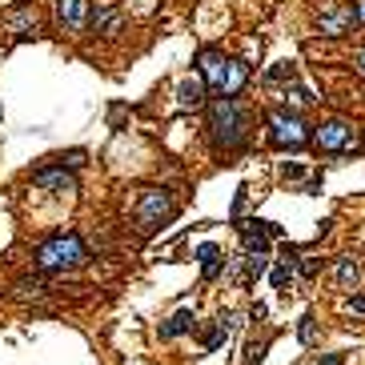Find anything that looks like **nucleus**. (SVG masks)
<instances>
[{
    "label": "nucleus",
    "instance_id": "nucleus-1",
    "mask_svg": "<svg viewBox=\"0 0 365 365\" xmlns=\"http://www.w3.org/2000/svg\"><path fill=\"white\" fill-rule=\"evenodd\" d=\"M249 133H253V121L245 101H237V97H213L209 101V140H213V149L237 152L249 145Z\"/></svg>",
    "mask_w": 365,
    "mask_h": 365
},
{
    "label": "nucleus",
    "instance_id": "nucleus-2",
    "mask_svg": "<svg viewBox=\"0 0 365 365\" xmlns=\"http://www.w3.org/2000/svg\"><path fill=\"white\" fill-rule=\"evenodd\" d=\"M32 261L44 273H73V269H80L88 261V245L76 233H52V237H44L37 245Z\"/></svg>",
    "mask_w": 365,
    "mask_h": 365
},
{
    "label": "nucleus",
    "instance_id": "nucleus-3",
    "mask_svg": "<svg viewBox=\"0 0 365 365\" xmlns=\"http://www.w3.org/2000/svg\"><path fill=\"white\" fill-rule=\"evenodd\" d=\"M265 133L273 149H305L313 145V125L293 109H269L265 113Z\"/></svg>",
    "mask_w": 365,
    "mask_h": 365
},
{
    "label": "nucleus",
    "instance_id": "nucleus-4",
    "mask_svg": "<svg viewBox=\"0 0 365 365\" xmlns=\"http://www.w3.org/2000/svg\"><path fill=\"white\" fill-rule=\"evenodd\" d=\"M133 217H137L140 233H157L161 225H169L176 217V197L169 189H140L137 205H133Z\"/></svg>",
    "mask_w": 365,
    "mask_h": 365
},
{
    "label": "nucleus",
    "instance_id": "nucleus-5",
    "mask_svg": "<svg viewBox=\"0 0 365 365\" xmlns=\"http://www.w3.org/2000/svg\"><path fill=\"white\" fill-rule=\"evenodd\" d=\"M313 149H317V152H329V157H337V152H357L361 145L353 140L349 121H341V116H329V121L313 125Z\"/></svg>",
    "mask_w": 365,
    "mask_h": 365
},
{
    "label": "nucleus",
    "instance_id": "nucleus-6",
    "mask_svg": "<svg viewBox=\"0 0 365 365\" xmlns=\"http://www.w3.org/2000/svg\"><path fill=\"white\" fill-rule=\"evenodd\" d=\"M313 25L321 37H349L353 25H357V13H353V4H341V0H333V4H321L313 16Z\"/></svg>",
    "mask_w": 365,
    "mask_h": 365
},
{
    "label": "nucleus",
    "instance_id": "nucleus-7",
    "mask_svg": "<svg viewBox=\"0 0 365 365\" xmlns=\"http://www.w3.org/2000/svg\"><path fill=\"white\" fill-rule=\"evenodd\" d=\"M52 13H56V28L68 37H80L88 28L92 16V0H52Z\"/></svg>",
    "mask_w": 365,
    "mask_h": 365
},
{
    "label": "nucleus",
    "instance_id": "nucleus-8",
    "mask_svg": "<svg viewBox=\"0 0 365 365\" xmlns=\"http://www.w3.org/2000/svg\"><path fill=\"white\" fill-rule=\"evenodd\" d=\"M125 25H128V16H125V8H121V4H109V0H97V4H92L88 28H92L97 37L113 40V37H121V32H125Z\"/></svg>",
    "mask_w": 365,
    "mask_h": 365
},
{
    "label": "nucleus",
    "instance_id": "nucleus-9",
    "mask_svg": "<svg viewBox=\"0 0 365 365\" xmlns=\"http://www.w3.org/2000/svg\"><path fill=\"white\" fill-rule=\"evenodd\" d=\"M0 25L8 28L16 40L40 37V13H37V4H13V8H4V13H0Z\"/></svg>",
    "mask_w": 365,
    "mask_h": 365
},
{
    "label": "nucleus",
    "instance_id": "nucleus-10",
    "mask_svg": "<svg viewBox=\"0 0 365 365\" xmlns=\"http://www.w3.org/2000/svg\"><path fill=\"white\" fill-rule=\"evenodd\" d=\"M229 61L233 56H225L221 49H201L197 52V68H201V80L209 85V92H221V80H225V73H229Z\"/></svg>",
    "mask_w": 365,
    "mask_h": 365
},
{
    "label": "nucleus",
    "instance_id": "nucleus-11",
    "mask_svg": "<svg viewBox=\"0 0 365 365\" xmlns=\"http://www.w3.org/2000/svg\"><path fill=\"white\" fill-rule=\"evenodd\" d=\"M32 185L37 189H52V193H76V176H73V169L52 161V164H40L32 173Z\"/></svg>",
    "mask_w": 365,
    "mask_h": 365
},
{
    "label": "nucleus",
    "instance_id": "nucleus-12",
    "mask_svg": "<svg viewBox=\"0 0 365 365\" xmlns=\"http://www.w3.org/2000/svg\"><path fill=\"white\" fill-rule=\"evenodd\" d=\"M205 97H209V85H205L201 76H185V80L176 85V104H181V109H201Z\"/></svg>",
    "mask_w": 365,
    "mask_h": 365
},
{
    "label": "nucleus",
    "instance_id": "nucleus-13",
    "mask_svg": "<svg viewBox=\"0 0 365 365\" xmlns=\"http://www.w3.org/2000/svg\"><path fill=\"white\" fill-rule=\"evenodd\" d=\"M193 329H197V313H193V309H176L161 325V341H173V337H181V333H193Z\"/></svg>",
    "mask_w": 365,
    "mask_h": 365
},
{
    "label": "nucleus",
    "instance_id": "nucleus-14",
    "mask_svg": "<svg viewBox=\"0 0 365 365\" xmlns=\"http://www.w3.org/2000/svg\"><path fill=\"white\" fill-rule=\"evenodd\" d=\"M245 85H249V64L229 61V73H225V80H221V92H217V97H237Z\"/></svg>",
    "mask_w": 365,
    "mask_h": 365
},
{
    "label": "nucleus",
    "instance_id": "nucleus-15",
    "mask_svg": "<svg viewBox=\"0 0 365 365\" xmlns=\"http://www.w3.org/2000/svg\"><path fill=\"white\" fill-rule=\"evenodd\" d=\"M229 325H233V317H229V313H221V317L213 321V325L205 329V337H201L205 353H217L221 345H225V337H229Z\"/></svg>",
    "mask_w": 365,
    "mask_h": 365
},
{
    "label": "nucleus",
    "instance_id": "nucleus-16",
    "mask_svg": "<svg viewBox=\"0 0 365 365\" xmlns=\"http://www.w3.org/2000/svg\"><path fill=\"white\" fill-rule=\"evenodd\" d=\"M265 80H269V85H293V80H297V64H293V61H277L269 73H265Z\"/></svg>",
    "mask_w": 365,
    "mask_h": 365
},
{
    "label": "nucleus",
    "instance_id": "nucleus-17",
    "mask_svg": "<svg viewBox=\"0 0 365 365\" xmlns=\"http://www.w3.org/2000/svg\"><path fill=\"white\" fill-rule=\"evenodd\" d=\"M289 104H293V113H297V109H309V104H317V97H313L305 85H293V88H285V109H289Z\"/></svg>",
    "mask_w": 365,
    "mask_h": 365
},
{
    "label": "nucleus",
    "instance_id": "nucleus-18",
    "mask_svg": "<svg viewBox=\"0 0 365 365\" xmlns=\"http://www.w3.org/2000/svg\"><path fill=\"white\" fill-rule=\"evenodd\" d=\"M293 281H297V269H293V261H285V265H277V269H273V273H269V285H273V289H289Z\"/></svg>",
    "mask_w": 365,
    "mask_h": 365
},
{
    "label": "nucleus",
    "instance_id": "nucleus-19",
    "mask_svg": "<svg viewBox=\"0 0 365 365\" xmlns=\"http://www.w3.org/2000/svg\"><path fill=\"white\" fill-rule=\"evenodd\" d=\"M337 285L341 289H353V285H357V261H353V257H337Z\"/></svg>",
    "mask_w": 365,
    "mask_h": 365
},
{
    "label": "nucleus",
    "instance_id": "nucleus-20",
    "mask_svg": "<svg viewBox=\"0 0 365 365\" xmlns=\"http://www.w3.org/2000/svg\"><path fill=\"white\" fill-rule=\"evenodd\" d=\"M265 269H269V261H265V253H249V257H245V285H253V281L261 277Z\"/></svg>",
    "mask_w": 365,
    "mask_h": 365
},
{
    "label": "nucleus",
    "instance_id": "nucleus-21",
    "mask_svg": "<svg viewBox=\"0 0 365 365\" xmlns=\"http://www.w3.org/2000/svg\"><path fill=\"white\" fill-rule=\"evenodd\" d=\"M297 337H301V345H317V317L305 313L301 325H297Z\"/></svg>",
    "mask_w": 365,
    "mask_h": 365
},
{
    "label": "nucleus",
    "instance_id": "nucleus-22",
    "mask_svg": "<svg viewBox=\"0 0 365 365\" xmlns=\"http://www.w3.org/2000/svg\"><path fill=\"white\" fill-rule=\"evenodd\" d=\"M52 161L64 164V169H85L88 152H85V149H68V152H61V157H52Z\"/></svg>",
    "mask_w": 365,
    "mask_h": 365
},
{
    "label": "nucleus",
    "instance_id": "nucleus-23",
    "mask_svg": "<svg viewBox=\"0 0 365 365\" xmlns=\"http://www.w3.org/2000/svg\"><path fill=\"white\" fill-rule=\"evenodd\" d=\"M265 349H269V337H257V341H249V345H245V365H261Z\"/></svg>",
    "mask_w": 365,
    "mask_h": 365
},
{
    "label": "nucleus",
    "instance_id": "nucleus-24",
    "mask_svg": "<svg viewBox=\"0 0 365 365\" xmlns=\"http://www.w3.org/2000/svg\"><path fill=\"white\" fill-rule=\"evenodd\" d=\"M44 289H49V285H44L40 277H20L16 281V293H32V297H40Z\"/></svg>",
    "mask_w": 365,
    "mask_h": 365
},
{
    "label": "nucleus",
    "instance_id": "nucleus-25",
    "mask_svg": "<svg viewBox=\"0 0 365 365\" xmlns=\"http://www.w3.org/2000/svg\"><path fill=\"white\" fill-rule=\"evenodd\" d=\"M345 313L357 317V321L365 325V293H361V297H349V301H345Z\"/></svg>",
    "mask_w": 365,
    "mask_h": 365
},
{
    "label": "nucleus",
    "instance_id": "nucleus-26",
    "mask_svg": "<svg viewBox=\"0 0 365 365\" xmlns=\"http://www.w3.org/2000/svg\"><path fill=\"white\" fill-rule=\"evenodd\" d=\"M297 273H301V277H317V273H321V257H305V261L297 265Z\"/></svg>",
    "mask_w": 365,
    "mask_h": 365
},
{
    "label": "nucleus",
    "instance_id": "nucleus-27",
    "mask_svg": "<svg viewBox=\"0 0 365 365\" xmlns=\"http://www.w3.org/2000/svg\"><path fill=\"white\" fill-rule=\"evenodd\" d=\"M221 269H225V257H217V261L201 265V277H205V281H213V277H221Z\"/></svg>",
    "mask_w": 365,
    "mask_h": 365
},
{
    "label": "nucleus",
    "instance_id": "nucleus-28",
    "mask_svg": "<svg viewBox=\"0 0 365 365\" xmlns=\"http://www.w3.org/2000/svg\"><path fill=\"white\" fill-rule=\"evenodd\" d=\"M217 257H221V249H217V245H201V249H197V261H201V265L217 261Z\"/></svg>",
    "mask_w": 365,
    "mask_h": 365
},
{
    "label": "nucleus",
    "instance_id": "nucleus-29",
    "mask_svg": "<svg viewBox=\"0 0 365 365\" xmlns=\"http://www.w3.org/2000/svg\"><path fill=\"white\" fill-rule=\"evenodd\" d=\"M281 173H285V181H301V176H305V169H301V164H285Z\"/></svg>",
    "mask_w": 365,
    "mask_h": 365
},
{
    "label": "nucleus",
    "instance_id": "nucleus-30",
    "mask_svg": "<svg viewBox=\"0 0 365 365\" xmlns=\"http://www.w3.org/2000/svg\"><path fill=\"white\" fill-rule=\"evenodd\" d=\"M317 365H345V353H325Z\"/></svg>",
    "mask_w": 365,
    "mask_h": 365
},
{
    "label": "nucleus",
    "instance_id": "nucleus-31",
    "mask_svg": "<svg viewBox=\"0 0 365 365\" xmlns=\"http://www.w3.org/2000/svg\"><path fill=\"white\" fill-rule=\"evenodd\" d=\"M353 13H357V25L365 28V0H353Z\"/></svg>",
    "mask_w": 365,
    "mask_h": 365
},
{
    "label": "nucleus",
    "instance_id": "nucleus-32",
    "mask_svg": "<svg viewBox=\"0 0 365 365\" xmlns=\"http://www.w3.org/2000/svg\"><path fill=\"white\" fill-rule=\"evenodd\" d=\"M353 68L365 76V49H357V56H353Z\"/></svg>",
    "mask_w": 365,
    "mask_h": 365
},
{
    "label": "nucleus",
    "instance_id": "nucleus-33",
    "mask_svg": "<svg viewBox=\"0 0 365 365\" xmlns=\"http://www.w3.org/2000/svg\"><path fill=\"white\" fill-rule=\"evenodd\" d=\"M361 152H365V140H361Z\"/></svg>",
    "mask_w": 365,
    "mask_h": 365
},
{
    "label": "nucleus",
    "instance_id": "nucleus-34",
    "mask_svg": "<svg viewBox=\"0 0 365 365\" xmlns=\"http://www.w3.org/2000/svg\"><path fill=\"white\" fill-rule=\"evenodd\" d=\"M0 116H4V109H0Z\"/></svg>",
    "mask_w": 365,
    "mask_h": 365
}]
</instances>
